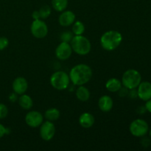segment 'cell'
I'll list each match as a JSON object with an SVG mask.
<instances>
[{"instance_id": "obj_1", "label": "cell", "mask_w": 151, "mask_h": 151, "mask_svg": "<svg viewBox=\"0 0 151 151\" xmlns=\"http://www.w3.org/2000/svg\"><path fill=\"white\" fill-rule=\"evenodd\" d=\"M70 81L75 86H83L91 81L93 71L88 65L80 63L73 66L69 72Z\"/></svg>"}, {"instance_id": "obj_2", "label": "cell", "mask_w": 151, "mask_h": 151, "mask_svg": "<svg viewBox=\"0 0 151 151\" xmlns=\"http://www.w3.org/2000/svg\"><path fill=\"white\" fill-rule=\"evenodd\" d=\"M122 41V35L116 30H109L104 32L100 38L101 47L106 51L116 50Z\"/></svg>"}, {"instance_id": "obj_3", "label": "cell", "mask_w": 151, "mask_h": 151, "mask_svg": "<svg viewBox=\"0 0 151 151\" xmlns=\"http://www.w3.org/2000/svg\"><path fill=\"white\" fill-rule=\"evenodd\" d=\"M70 45L72 51L79 55H86L91 50V44L89 40L84 35H74Z\"/></svg>"}, {"instance_id": "obj_4", "label": "cell", "mask_w": 151, "mask_h": 151, "mask_svg": "<svg viewBox=\"0 0 151 151\" xmlns=\"http://www.w3.org/2000/svg\"><path fill=\"white\" fill-rule=\"evenodd\" d=\"M122 84L128 89L137 88L142 82V75L136 69H128L122 77Z\"/></svg>"}, {"instance_id": "obj_5", "label": "cell", "mask_w": 151, "mask_h": 151, "mask_svg": "<svg viewBox=\"0 0 151 151\" xmlns=\"http://www.w3.org/2000/svg\"><path fill=\"white\" fill-rule=\"evenodd\" d=\"M52 86L58 91L65 90L69 87L70 78L69 75L63 71H57L51 75L50 79Z\"/></svg>"}, {"instance_id": "obj_6", "label": "cell", "mask_w": 151, "mask_h": 151, "mask_svg": "<svg viewBox=\"0 0 151 151\" xmlns=\"http://www.w3.org/2000/svg\"><path fill=\"white\" fill-rule=\"evenodd\" d=\"M129 131L134 137H143L148 133L149 125L144 119H137L130 124Z\"/></svg>"}, {"instance_id": "obj_7", "label": "cell", "mask_w": 151, "mask_h": 151, "mask_svg": "<svg viewBox=\"0 0 151 151\" xmlns=\"http://www.w3.org/2000/svg\"><path fill=\"white\" fill-rule=\"evenodd\" d=\"M30 32L35 38L41 39L48 34V27L42 19L33 20L30 26Z\"/></svg>"}, {"instance_id": "obj_8", "label": "cell", "mask_w": 151, "mask_h": 151, "mask_svg": "<svg viewBox=\"0 0 151 151\" xmlns=\"http://www.w3.org/2000/svg\"><path fill=\"white\" fill-rule=\"evenodd\" d=\"M55 126L51 121H45L40 125V137L44 141L49 142L53 139L55 134Z\"/></svg>"}, {"instance_id": "obj_9", "label": "cell", "mask_w": 151, "mask_h": 151, "mask_svg": "<svg viewBox=\"0 0 151 151\" xmlns=\"http://www.w3.org/2000/svg\"><path fill=\"white\" fill-rule=\"evenodd\" d=\"M44 116L38 111H29L25 116V122L30 128H38L44 122Z\"/></svg>"}, {"instance_id": "obj_10", "label": "cell", "mask_w": 151, "mask_h": 151, "mask_svg": "<svg viewBox=\"0 0 151 151\" xmlns=\"http://www.w3.org/2000/svg\"><path fill=\"white\" fill-rule=\"evenodd\" d=\"M72 49L69 43L60 42L55 49V56L60 60H66L71 57L72 54Z\"/></svg>"}, {"instance_id": "obj_11", "label": "cell", "mask_w": 151, "mask_h": 151, "mask_svg": "<svg viewBox=\"0 0 151 151\" xmlns=\"http://www.w3.org/2000/svg\"><path fill=\"white\" fill-rule=\"evenodd\" d=\"M137 88L139 98L143 101H147L151 99V83L150 82H141Z\"/></svg>"}, {"instance_id": "obj_12", "label": "cell", "mask_w": 151, "mask_h": 151, "mask_svg": "<svg viewBox=\"0 0 151 151\" xmlns=\"http://www.w3.org/2000/svg\"><path fill=\"white\" fill-rule=\"evenodd\" d=\"M13 91L19 95L25 94L28 89V82L23 77H18L12 84Z\"/></svg>"}, {"instance_id": "obj_13", "label": "cell", "mask_w": 151, "mask_h": 151, "mask_svg": "<svg viewBox=\"0 0 151 151\" xmlns=\"http://www.w3.org/2000/svg\"><path fill=\"white\" fill-rule=\"evenodd\" d=\"M76 19V16L71 10H63L58 17V22L60 26L69 27L72 25Z\"/></svg>"}, {"instance_id": "obj_14", "label": "cell", "mask_w": 151, "mask_h": 151, "mask_svg": "<svg viewBox=\"0 0 151 151\" xmlns=\"http://www.w3.org/2000/svg\"><path fill=\"white\" fill-rule=\"evenodd\" d=\"M114 106V101L109 95H103L98 100V107L103 112H109Z\"/></svg>"}, {"instance_id": "obj_15", "label": "cell", "mask_w": 151, "mask_h": 151, "mask_svg": "<svg viewBox=\"0 0 151 151\" xmlns=\"http://www.w3.org/2000/svg\"><path fill=\"white\" fill-rule=\"evenodd\" d=\"M80 125L83 128H90L94 125L95 119L93 114L88 112H85L83 113L81 116H79L78 119Z\"/></svg>"}, {"instance_id": "obj_16", "label": "cell", "mask_w": 151, "mask_h": 151, "mask_svg": "<svg viewBox=\"0 0 151 151\" xmlns=\"http://www.w3.org/2000/svg\"><path fill=\"white\" fill-rule=\"evenodd\" d=\"M19 104L20 107L24 110H30L33 106V100L30 96L26 94H21L18 98Z\"/></svg>"}, {"instance_id": "obj_17", "label": "cell", "mask_w": 151, "mask_h": 151, "mask_svg": "<svg viewBox=\"0 0 151 151\" xmlns=\"http://www.w3.org/2000/svg\"><path fill=\"white\" fill-rule=\"evenodd\" d=\"M122 86V81L115 78H110L106 83V88L110 92H117Z\"/></svg>"}, {"instance_id": "obj_18", "label": "cell", "mask_w": 151, "mask_h": 151, "mask_svg": "<svg viewBox=\"0 0 151 151\" xmlns=\"http://www.w3.org/2000/svg\"><path fill=\"white\" fill-rule=\"evenodd\" d=\"M75 95H76L78 100L80 101L86 102L89 100L91 94H90L89 90L86 87L84 86V85H83L78 86L76 91H75Z\"/></svg>"}, {"instance_id": "obj_19", "label": "cell", "mask_w": 151, "mask_h": 151, "mask_svg": "<svg viewBox=\"0 0 151 151\" xmlns=\"http://www.w3.org/2000/svg\"><path fill=\"white\" fill-rule=\"evenodd\" d=\"M60 113L59 110L56 108H50V109H47L45 111L44 115V117L47 120L51 121V122H54V121L58 120L60 118Z\"/></svg>"}, {"instance_id": "obj_20", "label": "cell", "mask_w": 151, "mask_h": 151, "mask_svg": "<svg viewBox=\"0 0 151 151\" xmlns=\"http://www.w3.org/2000/svg\"><path fill=\"white\" fill-rule=\"evenodd\" d=\"M85 25L83 24L81 21H75L72 24V32H73L74 35H81L85 32Z\"/></svg>"}, {"instance_id": "obj_21", "label": "cell", "mask_w": 151, "mask_h": 151, "mask_svg": "<svg viewBox=\"0 0 151 151\" xmlns=\"http://www.w3.org/2000/svg\"><path fill=\"white\" fill-rule=\"evenodd\" d=\"M68 2V0H52V6L56 11L62 12L66 9Z\"/></svg>"}, {"instance_id": "obj_22", "label": "cell", "mask_w": 151, "mask_h": 151, "mask_svg": "<svg viewBox=\"0 0 151 151\" xmlns=\"http://www.w3.org/2000/svg\"><path fill=\"white\" fill-rule=\"evenodd\" d=\"M38 11H39L41 19H42V20L48 19L52 13L51 7L49 5H47V4H46V5H43L42 7L39 9Z\"/></svg>"}, {"instance_id": "obj_23", "label": "cell", "mask_w": 151, "mask_h": 151, "mask_svg": "<svg viewBox=\"0 0 151 151\" xmlns=\"http://www.w3.org/2000/svg\"><path fill=\"white\" fill-rule=\"evenodd\" d=\"M74 37V34L72 31H64V32H61L60 35V39L61 42H66L69 43L70 44L71 41L72 40Z\"/></svg>"}, {"instance_id": "obj_24", "label": "cell", "mask_w": 151, "mask_h": 151, "mask_svg": "<svg viewBox=\"0 0 151 151\" xmlns=\"http://www.w3.org/2000/svg\"><path fill=\"white\" fill-rule=\"evenodd\" d=\"M8 114V109L3 103H0V119H4Z\"/></svg>"}, {"instance_id": "obj_25", "label": "cell", "mask_w": 151, "mask_h": 151, "mask_svg": "<svg viewBox=\"0 0 151 151\" xmlns=\"http://www.w3.org/2000/svg\"><path fill=\"white\" fill-rule=\"evenodd\" d=\"M9 45V40L6 37H0V51L5 50Z\"/></svg>"}, {"instance_id": "obj_26", "label": "cell", "mask_w": 151, "mask_h": 151, "mask_svg": "<svg viewBox=\"0 0 151 151\" xmlns=\"http://www.w3.org/2000/svg\"><path fill=\"white\" fill-rule=\"evenodd\" d=\"M128 91H129V89H128V88H127L126 87H125L122 86L120 88V89H119L117 92H118V94H119V97H122H122H125L128 96Z\"/></svg>"}, {"instance_id": "obj_27", "label": "cell", "mask_w": 151, "mask_h": 151, "mask_svg": "<svg viewBox=\"0 0 151 151\" xmlns=\"http://www.w3.org/2000/svg\"><path fill=\"white\" fill-rule=\"evenodd\" d=\"M9 133V129L8 128H5L3 125L0 124V139L2 138L4 135L6 134H8Z\"/></svg>"}, {"instance_id": "obj_28", "label": "cell", "mask_w": 151, "mask_h": 151, "mask_svg": "<svg viewBox=\"0 0 151 151\" xmlns=\"http://www.w3.org/2000/svg\"><path fill=\"white\" fill-rule=\"evenodd\" d=\"M128 97L131 99H136L138 97V94H137V90L136 88H133V89H129L128 91Z\"/></svg>"}, {"instance_id": "obj_29", "label": "cell", "mask_w": 151, "mask_h": 151, "mask_svg": "<svg viewBox=\"0 0 151 151\" xmlns=\"http://www.w3.org/2000/svg\"><path fill=\"white\" fill-rule=\"evenodd\" d=\"M17 95L18 94L13 91V93L10 94V96H9V100H10V102H12V103H14V102H16V100H18Z\"/></svg>"}, {"instance_id": "obj_30", "label": "cell", "mask_w": 151, "mask_h": 151, "mask_svg": "<svg viewBox=\"0 0 151 151\" xmlns=\"http://www.w3.org/2000/svg\"><path fill=\"white\" fill-rule=\"evenodd\" d=\"M32 18L33 20H38V19H41L39 11H38V10H35V11L32 12Z\"/></svg>"}, {"instance_id": "obj_31", "label": "cell", "mask_w": 151, "mask_h": 151, "mask_svg": "<svg viewBox=\"0 0 151 151\" xmlns=\"http://www.w3.org/2000/svg\"><path fill=\"white\" fill-rule=\"evenodd\" d=\"M145 106L146 108V110H147V111L150 112V113H151V99L146 101Z\"/></svg>"}, {"instance_id": "obj_32", "label": "cell", "mask_w": 151, "mask_h": 151, "mask_svg": "<svg viewBox=\"0 0 151 151\" xmlns=\"http://www.w3.org/2000/svg\"><path fill=\"white\" fill-rule=\"evenodd\" d=\"M142 145L143 146H145V147H147L148 145H150V140H149L148 138H144L142 140Z\"/></svg>"}, {"instance_id": "obj_33", "label": "cell", "mask_w": 151, "mask_h": 151, "mask_svg": "<svg viewBox=\"0 0 151 151\" xmlns=\"http://www.w3.org/2000/svg\"><path fill=\"white\" fill-rule=\"evenodd\" d=\"M149 134H150V137H151V129L150 130V131H149Z\"/></svg>"}]
</instances>
